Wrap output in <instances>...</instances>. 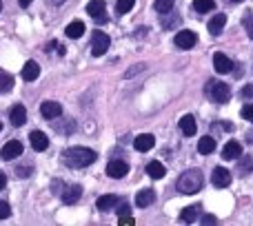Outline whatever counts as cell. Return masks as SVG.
<instances>
[{
	"label": "cell",
	"instance_id": "9c48e42d",
	"mask_svg": "<svg viewBox=\"0 0 253 226\" xmlns=\"http://www.w3.org/2000/svg\"><path fill=\"white\" fill-rule=\"evenodd\" d=\"M0 155H2V160H16V157H20L22 155V142L20 140H9V142L2 147Z\"/></svg>",
	"mask_w": 253,
	"mask_h": 226
},
{
	"label": "cell",
	"instance_id": "8fae6325",
	"mask_svg": "<svg viewBox=\"0 0 253 226\" xmlns=\"http://www.w3.org/2000/svg\"><path fill=\"white\" fill-rule=\"evenodd\" d=\"M80 195H83V187L80 184H74V187H65L60 191V197L65 204H76V202L80 200Z\"/></svg>",
	"mask_w": 253,
	"mask_h": 226
},
{
	"label": "cell",
	"instance_id": "d6a6232c",
	"mask_svg": "<svg viewBox=\"0 0 253 226\" xmlns=\"http://www.w3.org/2000/svg\"><path fill=\"white\" fill-rule=\"evenodd\" d=\"M240 115H242V117H245V120H249V122H253V105H245V107H242Z\"/></svg>",
	"mask_w": 253,
	"mask_h": 226
},
{
	"label": "cell",
	"instance_id": "5bb4252c",
	"mask_svg": "<svg viewBox=\"0 0 253 226\" xmlns=\"http://www.w3.org/2000/svg\"><path fill=\"white\" fill-rule=\"evenodd\" d=\"M224 25H227V16H224V13H215V16L209 20L207 29H209L211 36H220L222 34V29H224Z\"/></svg>",
	"mask_w": 253,
	"mask_h": 226
},
{
	"label": "cell",
	"instance_id": "d590c367",
	"mask_svg": "<svg viewBox=\"0 0 253 226\" xmlns=\"http://www.w3.org/2000/svg\"><path fill=\"white\" fill-rule=\"evenodd\" d=\"M29 173H31V166H16V175H20V178H27Z\"/></svg>",
	"mask_w": 253,
	"mask_h": 226
},
{
	"label": "cell",
	"instance_id": "8d00e7d4",
	"mask_svg": "<svg viewBox=\"0 0 253 226\" xmlns=\"http://www.w3.org/2000/svg\"><path fill=\"white\" fill-rule=\"evenodd\" d=\"M178 20H180V16H169V20L162 22V27H165V29H171V27H173Z\"/></svg>",
	"mask_w": 253,
	"mask_h": 226
},
{
	"label": "cell",
	"instance_id": "277c9868",
	"mask_svg": "<svg viewBox=\"0 0 253 226\" xmlns=\"http://www.w3.org/2000/svg\"><path fill=\"white\" fill-rule=\"evenodd\" d=\"M107 49H109V36L105 31H93L91 34V53L96 58L105 56Z\"/></svg>",
	"mask_w": 253,
	"mask_h": 226
},
{
	"label": "cell",
	"instance_id": "7a4b0ae2",
	"mask_svg": "<svg viewBox=\"0 0 253 226\" xmlns=\"http://www.w3.org/2000/svg\"><path fill=\"white\" fill-rule=\"evenodd\" d=\"M202 184H205V175H202L200 169H189L184 171L182 175L178 178V191L184 193V195H193V193H198L202 188Z\"/></svg>",
	"mask_w": 253,
	"mask_h": 226
},
{
	"label": "cell",
	"instance_id": "83f0119b",
	"mask_svg": "<svg viewBox=\"0 0 253 226\" xmlns=\"http://www.w3.org/2000/svg\"><path fill=\"white\" fill-rule=\"evenodd\" d=\"M173 4H175V0H156V11L158 13H169L171 9H173Z\"/></svg>",
	"mask_w": 253,
	"mask_h": 226
},
{
	"label": "cell",
	"instance_id": "484cf974",
	"mask_svg": "<svg viewBox=\"0 0 253 226\" xmlns=\"http://www.w3.org/2000/svg\"><path fill=\"white\" fill-rule=\"evenodd\" d=\"M13 89V75L0 69V93H9Z\"/></svg>",
	"mask_w": 253,
	"mask_h": 226
},
{
	"label": "cell",
	"instance_id": "cb8c5ba5",
	"mask_svg": "<svg viewBox=\"0 0 253 226\" xmlns=\"http://www.w3.org/2000/svg\"><path fill=\"white\" fill-rule=\"evenodd\" d=\"M65 34H67V36H69V38H71V40L80 38V36H83V34H84V22L76 20V22H71V25H67Z\"/></svg>",
	"mask_w": 253,
	"mask_h": 226
},
{
	"label": "cell",
	"instance_id": "5b68a950",
	"mask_svg": "<svg viewBox=\"0 0 253 226\" xmlns=\"http://www.w3.org/2000/svg\"><path fill=\"white\" fill-rule=\"evenodd\" d=\"M173 42H175V47H180V49H193L198 42V36L193 34L191 29H182V31H178Z\"/></svg>",
	"mask_w": 253,
	"mask_h": 226
},
{
	"label": "cell",
	"instance_id": "f35d334b",
	"mask_svg": "<svg viewBox=\"0 0 253 226\" xmlns=\"http://www.w3.org/2000/svg\"><path fill=\"white\" fill-rule=\"evenodd\" d=\"M218 220L213 218V215H202V224H215Z\"/></svg>",
	"mask_w": 253,
	"mask_h": 226
},
{
	"label": "cell",
	"instance_id": "ac0fdd59",
	"mask_svg": "<svg viewBox=\"0 0 253 226\" xmlns=\"http://www.w3.org/2000/svg\"><path fill=\"white\" fill-rule=\"evenodd\" d=\"M153 200H156V191H153V188H144V191H140L138 195H135V204H138L140 209H147V206H151Z\"/></svg>",
	"mask_w": 253,
	"mask_h": 226
},
{
	"label": "cell",
	"instance_id": "f546056e",
	"mask_svg": "<svg viewBox=\"0 0 253 226\" xmlns=\"http://www.w3.org/2000/svg\"><path fill=\"white\" fill-rule=\"evenodd\" d=\"M133 4H135V0H118V2H116V11L118 13H129L131 9H133Z\"/></svg>",
	"mask_w": 253,
	"mask_h": 226
},
{
	"label": "cell",
	"instance_id": "ee69618b",
	"mask_svg": "<svg viewBox=\"0 0 253 226\" xmlns=\"http://www.w3.org/2000/svg\"><path fill=\"white\" fill-rule=\"evenodd\" d=\"M0 9H2V0H0Z\"/></svg>",
	"mask_w": 253,
	"mask_h": 226
},
{
	"label": "cell",
	"instance_id": "7c38bea8",
	"mask_svg": "<svg viewBox=\"0 0 253 226\" xmlns=\"http://www.w3.org/2000/svg\"><path fill=\"white\" fill-rule=\"evenodd\" d=\"M29 142H31V147H34V151H47V147H49V138L42 131H31Z\"/></svg>",
	"mask_w": 253,
	"mask_h": 226
},
{
	"label": "cell",
	"instance_id": "4316f807",
	"mask_svg": "<svg viewBox=\"0 0 253 226\" xmlns=\"http://www.w3.org/2000/svg\"><path fill=\"white\" fill-rule=\"evenodd\" d=\"M193 9L198 13H209L215 9V0H193Z\"/></svg>",
	"mask_w": 253,
	"mask_h": 226
},
{
	"label": "cell",
	"instance_id": "d6986e66",
	"mask_svg": "<svg viewBox=\"0 0 253 226\" xmlns=\"http://www.w3.org/2000/svg\"><path fill=\"white\" fill-rule=\"evenodd\" d=\"M180 131H182V133L187 135V138L196 135V131H198L196 117H193V115H184V117H180Z\"/></svg>",
	"mask_w": 253,
	"mask_h": 226
},
{
	"label": "cell",
	"instance_id": "836d02e7",
	"mask_svg": "<svg viewBox=\"0 0 253 226\" xmlns=\"http://www.w3.org/2000/svg\"><path fill=\"white\" fill-rule=\"evenodd\" d=\"M9 215H11V209H9V204L0 200V220H7Z\"/></svg>",
	"mask_w": 253,
	"mask_h": 226
},
{
	"label": "cell",
	"instance_id": "3957f363",
	"mask_svg": "<svg viewBox=\"0 0 253 226\" xmlns=\"http://www.w3.org/2000/svg\"><path fill=\"white\" fill-rule=\"evenodd\" d=\"M205 93L211 102H218V105H224V102L231 100V89H229L227 82H220V80H209L205 84Z\"/></svg>",
	"mask_w": 253,
	"mask_h": 226
},
{
	"label": "cell",
	"instance_id": "ba28073f",
	"mask_svg": "<svg viewBox=\"0 0 253 226\" xmlns=\"http://www.w3.org/2000/svg\"><path fill=\"white\" fill-rule=\"evenodd\" d=\"M129 173V164H126L125 160H109V164H107V175L114 180H120L125 178V175Z\"/></svg>",
	"mask_w": 253,
	"mask_h": 226
},
{
	"label": "cell",
	"instance_id": "7bdbcfd3",
	"mask_svg": "<svg viewBox=\"0 0 253 226\" xmlns=\"http://www.w3.org/2000/svg\"><path fill=\"white\" fill-rule=\"evenodd\" d=\"M231 2H233V4H238V2H245V0H231Z\"/></svg>",
	"mask_w": 253,
	"mask_h": 226
},
{
	"label": "cell",
	"instance_id": "7402d4cb",
	"mask_svg": "<svg viewBox=\"0 0 253 226\" xmlns=\"http://www.w3.org/2000/svg\"><path fill=\"white\" fill-rule=\"evenodd\" d=\"M105 9H107L105 0H91V2L87 4V13L93 18V20H96L98 16H102V13H105Z\"/></svg>",
	"mask_w": 253,
	"mask_h": 226
},
{
	"label": "cell",
	"instance_id": "9a60e30c",
	"mask_svg": "<svg viewBox=\"0 0 253 226\" xmlns=\"http://www.w3.org/2000/svg\"><path fill=\"white\" fill-rule=\"evenodd\" d=\"M38 75H40V65L36 60H27L25 67H22V78H25L27 82H34Z\"/></svg>",
	"mask_w": 253,
	"mask_h": 226
},
{
	"label": "cell",
	"instance_id": "1f68e13d",
	"mask_svg": "<svg viewBox=\"0 0 253 226\" xmlns=\"http://www.w3.org/2000/svg\"><path fill=\"white\" fill-rule=\"evenodd\" d=\"M116 213H118V215H126V213H131L129 204H126L125 200H118V204H116Z\"/></svg>",
	"mask_w": 253,
	"mask_h": 226
},
{
	"label": "cell",
	"instance_id": "74e56055",
	"mask_svg": "<svg viewBox=\"0 0 253 226\" xmlns=\"http://www.w3.org/2000/svg\"><path fill=\"white\" fill-rule=\"evenodd\" d=\"M242 98H247V100L253 98V84H247V87L242 89Z\"/></svg>",
	"mask_w": 253,
	"mask_h": 226
},
{
	"label": "cell",
	"instance_id": "4dcf8cb0",
	"mask_svg": "<svg viewBox=\"0 0 253 226\" xmlns=\"http://www.w3.org/2000/svg\"><path fill=\"white\" fill-rule=\"evenodd\" d=\"M253 171V160L251 157H242L240 160V175H249Z\"/></svg>",
	"mask_w": 253,
	"mask_h": 226
},
{
	"label": "cell",
	"instance_id": "b9f144b4",
	"mask_svg": "<svg viewBox=\"0 0 253 226\" xmlns=\"http://www.w3.org/2000/svg\"><path fill=\"white\" fill-rule=\"evenodd\" d=\"M18 4H20V7H29L31 0H18Z\"/></svg>",
	"mask_w": 253,
	"mask_h": 226
},
{
	"label": "cell",
	"instance_id": "ffe728a7",
	"mask_svg": "<svg viewBox=\"0 0 253 226\" xmlns=\"http://www.w3.org/2000/svg\"><path fill=\"white\" fill-rule=\"evenodd\" d=\"M147 173L151 175L153 180H162L167 175V166L162 164V162H158V160H151L147 164Z\"/></svg>",
	"mask_w": 253,
	"mask_h": 226
},
{
	"label": "cell",
	"instance_id": "30bf717a",
	"mask_svg": "<svg viewBox=\"0 0 253 226\" xmlns=\"http://www.w3.org/2000/svg\"><path fill=\"white\" fill-rule=\"evenodd\" d=\"M40 113H42L44 120H58L62 115V107L53 100H44L42 107H40Z\"/></svg>",
	"mask_w": 253,
	"mask_h": 226
},
{
	"label": "cell",
	"instance_id": "e575fe53",
	"mask_svg": "<svg viewBox=\"0 0 253 226\" xmlns=\"http://www.w3.org/2000/svg\"><path fill=\"white\" fill-rule=\"evenodd\" d=\"M118 224H120V226H131V224H135V220H133V218H131V215H129V213H126V215H120Z\"/></svg>",
	"mask_w": 253,
	"mask_h": 226
},
{
	"label": "cell",
	"instance_id": "603a6c76",
	"mask_svg": "<svg viewBox=\"0 0 253 226\" xmlns=\"http://www.w3.org/2000/svg\"><path fill=\"white\" fill-rule=\"evenodd\" d=\"M118 200H120L118 195H100L96 202V206H98V211H109L118 204Z\"/></svg>",
	"mask_w": 253,
	"mask_h": 226
},
{
	"label": "cell",
	"instance_id": "f6af8a7d",
	"mask_svg": "<svg viewBox=\"0 0 253 226\" xmlns=\"http://www.w3.org/2000/svg\"><path fill=\"white\" fill-rule=\"evenodd\" d=\"M0 129H2V124H0Z\"/></svg>",
	"mask_w": 253,
	"mask_h": 226
},
{
	"label": "cell",
	"instance_id": "6da1fadb",
	"mask_svg": "<svg viewBox=\"0 0 253 226\" xmlns=\"http://www.w3.org/2000/svg\"><path fill=\"white\" fill-rule=\"evenodd\" d=\"M98 157L96 151L91 149H84V147H71L62 151V162H65L69 169H84V166L93 164Z\"/></svg>",
	"mask_w": 253,
	"mask_h": 226
},
{
	"label": "cell",
	"instance_id": "d4e9b609",
	"mask_svg": "<svg viewBox=\"0 0 253 226\" xmlns=\"http://www.w3.org/2000/svg\"><path fill=\"white\" fill-rule=\"evenodd\" d=\"M198 213H200V209H198V206H187V209L180 213V222H184V224L196 222V220H198Z\"/></svg>",
	"mask_w": 253,
	"mask_h": 226
},
{
	"label": "cell",
	"instance_id": "60d3db41",
	"mask_svg": "<svg viewBox=\"0 0 253 226\" xmlns=\"http://www.w3.org/2000/svg\"><path fill=\"white\" fill-rule=\"evenodd\" d=\"M67 0H49V4H56V7H60V4H65Z\"/></svg>",
	"mask_w": 253,
	"mask_h": 226
},
{
	"label": "cell",
	"instance_id": "ab89813d",
	"mask_svg": "<svg viewBox=\"0 0 253 226\" xmlns=\"http://www.w3.org/2000/svg\"><path fill=\"white\" fill-rule=\"evenodd\" d=\"M4 187H7V175H4L2 171H0V191H2Z\"/></svg>",
	"mask_w": 253,
	"mask_h": 226
},
{
	"label": "cell",
	"instance_id": "4fadbf2b",
	"mask_svg": "<svg viewBox=\"0 0 253 226\" xmlns=\"http://www.w3.org/2000/svg\"><path fill=\"white\" fill-rule=\"evenodd\" d=\"M133 147H135V151H140V153L151 151V149L156 147V138H153L151 133H142V135H138V138H135Z\"/></svg>",
	"mask_w": 253,
	"mask_h": 226
},
{
	"label": "cell",
	"instance_id": "2e32d148",
	"mask_svg": "<svg viewBox=\"0 0 253 226\" xmlns=\"http://www.w3.org/2000/svg\"><path fill=\"white\" fill-rule=\"evenodd\" d=\"M9 120H11L13 126H22L27 122V109L22 105H13L11 113H9Z\"/></svg>",
	"mask_w": 253,
	"mask_h": 226
},
{
	"label": "cell",
	"instance_id": "8992f818",
	"mask_svg": "<svg viewBox=\"0 0 253 226\" xmlns=\"http://www.w3.org/2000/svg\"><path fill=\"white\" fill-rule=\"evenodd\" d=\"M211 182H213L215 188H227L231 184V173L224 166H215L213 173H211Z\"/></svg>",
	"mask_w": 253,
	"mask_h": 226
},
{
	"label": "cell",
	"instance_id": "f1b7e54d",
	"mask_svg": "<svg viewBox=\"0 0 253 226\" xmlns=\"http://www.w3.org/2000/svg\"><path fill=\"white\" fill-rule=\"evenodd\" d=\"M242 27H245L249 38L253 40V13L251 11H245V16H242Z\"/></svg>",
	"mask_w": 253,
	"mask_h": 226
},
{
	"label": "cell",
	"instance_id": "52a82bcc",
	"mask_svg": "<svg viewBox=\"0 0 253 226\" xmlns=\"http://www.w3.org/2000/svg\"><path fill=\"white\" fill-rule=\"evenodd\" d=\"M213 67L218 74H233V69H236L231 58H229L227 53H220V51L213 56Z\"/></svg>",
	"mask_w": 253,
	"mask_h": 226
},
{
	"label": "cell",
	"instance_id": "44dd1931",
	"mask_svg": "<svg viewBox=\"0 0 253 226\" xmlns=\"http://www.w3.org/2000/svg\"><path fill=\"white\" fill-rule=\"evenodd\" d=\"M215 151V140L211 138V135H205V138L198 140V153H202V155H209V153Z\"/></svg>",
	"mask_w": 253,
	"mask_h": 226
},
{
	"label": "cell",
	"instance_id": "e0dca14e",
	"mask_svg": "<svg viewBox=\"0 0 253 226\" xmlns=\"http://www.w3.org/2000/svg\"><path fill=\"white\" fill-rule=\"evenodd\" d=\"M242 155V144L240 142H227L222 149V157L224 160H238Z\"/></svg>",
	"mask_w": 253,
	"mask_h": 226
}]
</instances>
